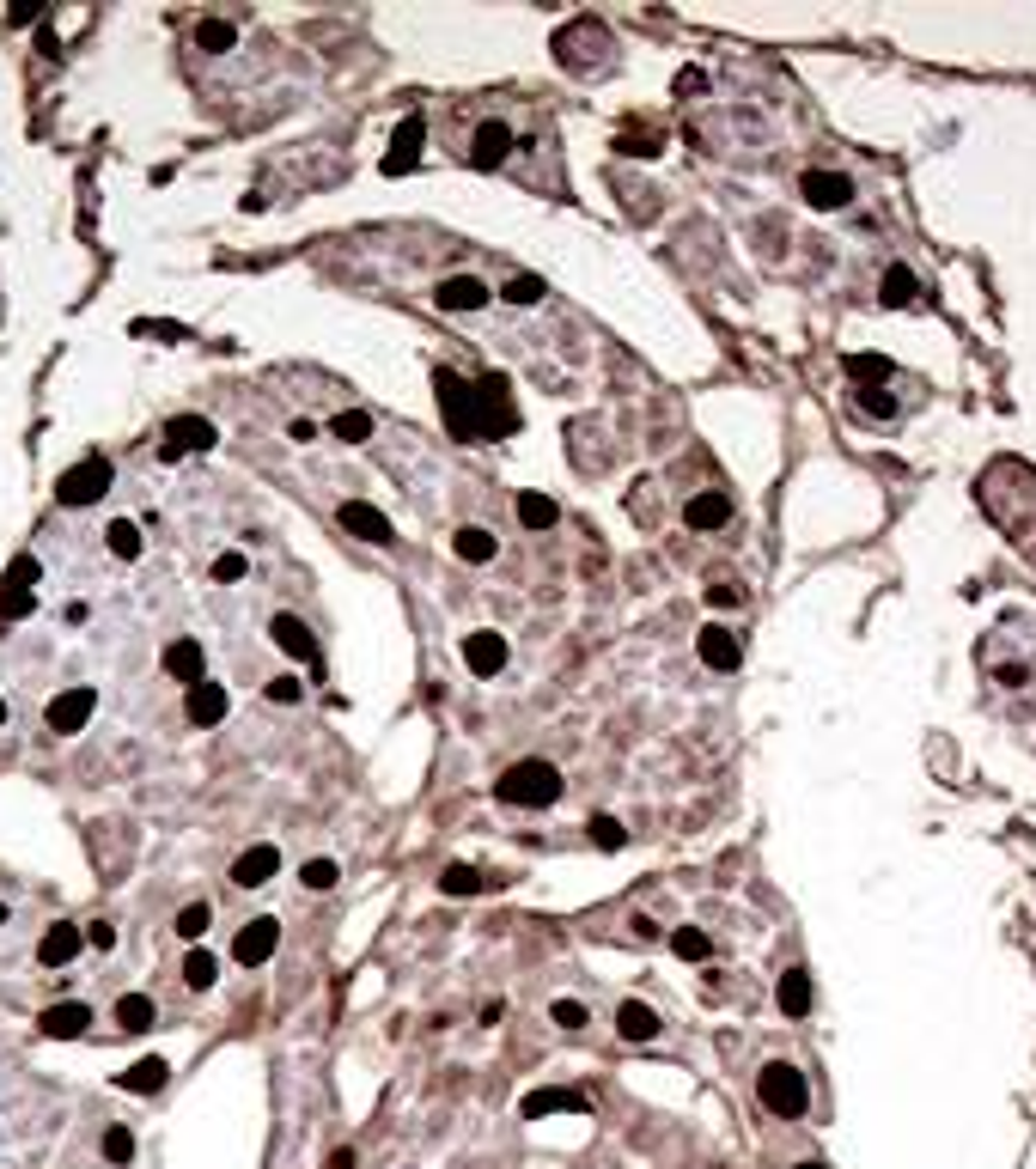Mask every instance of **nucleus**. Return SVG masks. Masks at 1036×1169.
<instances>
[{
  "instance_id": "nucleus-26",
  "label": "nucleus",
  "mask_w": 1036,
  "mask_h": 1169,
  "mask_svg": "<svg viewBox=\"0 0 1036 1169\" xmlns=\"http://www.w3.org/2000/svg\"><path fill=\"white\" fill-rule=\"evenodd\" d=\"M165 670H171L183 688H195V682H201V645H195V639H177V645L165 652Z\"/></svg>"
},
{
  "instance_id": "nucleus-41",
  "label": "nucleus",
  "mask_w": 1036,
  "mask_h": 1169,
  "mask_svg": "<svg viewBox=\"0 0 1036 1169\" xmlns=\"http://www.w3.org/2000/svg\"><path fill=\"white\" fill-rule=\"evenodd\" d=\"M104 1158H110V1164H128V1158H134V1133H128V1127H110V1133H104Z\"/></svg>"
},
{
  "instance_id": "nucleus-22",
  "label": "nucleus",
  "mask_w": 1036,
  "mask_h": 1169,
  "mask_svg": "<svg viewBox=\"0 0 1036 1169\" xmlns=\"http://www.w3.org/2000/svg\"><path fill=\"white\" fill-rule=\"evenodd\" d=\"M268 633H275V645H281L287 658H317V639H311V627H305L299 615H275Z\"/></svg>"
},
{
  "instance_id": "nucleus-16",
  "label": "nucleus",
  "mask_w": 1036,
  "mask_h": 1169,
  "mask_svg": "<svg viewBox=\"0 0 1036 1169\" xmlns=\"http://www.w3.org/2000/svg\"><path fill=\"white\" fill-rule=\"evenodd\" d=\"M79 938H85V932H79L73 920H55V926L43 932V944H37V963H43V969H61V963H73V957H79Z\"/></svg>"
},
{
  "instance_id": "nucleus-11",
  "label": "nucleus",
  "mask_w": 1036,
  "mask_h": 1169,
  "mask_svg": "<svg viewBox=\"0 0 1036 1169\" xmlns=\"http://www.w3.org/2000/svg\"><path fill=\"white\" fill-rule=\"evenodd\" d=\"M805 201L824 207V213H836V207L854 201V183H848L842 171H805Z\"/></svg>"
},
{
  "instance_id": "nucleus-8",
  "label": "nucleus",
  "mask_w": 1036,
  "mask_h": 1169,
  "mask_svg": "<svg viewBox=\"0 0 1036 1169\" xmlns=\"http://www.w3.org/2000/svg\"><path fill=\"white\" fill-rule=\"evenodd\" d=\"M275 944H281V926L262 914V920H250V926L232 938V957H238L244 969H256V963H268V957H275Z\"/></svg>"
},
{
  "instance_id": "nucleus-47",
  "label": "nucleus",
  "mask_w": 1036,
  "mask_h": 1169,
  "mask_svg": "<svg viewBox=\"0 0 1036 1169\" xmlns=\"http://www.w3.org/2000/svg\"><path fill=\"white\" fill-rule=\"evenodd\" d=\"M738 597H744V591H738V584H708V603H720V609H732V603H738Z\"/></svg>"
},
{
  "instance_id": "nucleus-10",
  "label": "nucleus",
  "mask_w": 1036,
  "mask_h": 1169,
  "mask_svg": "<svg viewBox=\"0 0 1036 1169\" xmlns=\"http://www.w3.org/2000/svg\"><path fill=\"white\" fill-rule=\"evenodd\" d=\"M220 433H214V421H201V415H183V421H171L165 427V457H189V451H207Z\"/></svg>"
},
{
  "instance_id": "nucleus-14",
  "label": "nucleus",
  "mask_w": 1036,
  "mask_h": 1169,
  "mask_svg": "<svg viewBox=\"0 0 1036 1169\" xmlns=\"http://www.w3.org/2000/svg\"><path fill=\"white\" fill-rule=\"evenodd\" d=\"M464 664H470L476 676H500V670H506V639L488 633V627L470 633V639H464Z\"/></svg>"
},
{
  "instance_id": "nucleus-39",
  "label": "nucleus",
  "mask_w": 1036,
  "mask_h": 1169,
  "mask_svg": "<svg viewBox=\"0 0 1036 1169\" xmlns=\"http://www.w3.org/2000/svg\"><path fill=\"white\" fill-rule=\"evenodd\" d=\"M549 1018H555L561 1030H586V1024H592V1011H586L580 999H555V1005H549Z\"/></svg>"
},
{
  "instance_id": "nucleus-40",
  "label": "nucleus",
  "mask_w": 1036,
  "mask_h": 1169,
  "mask_svg": "<svg viewBox=\"0 0 1036 1169\" xmlns=\"http://www.w3.org/2000/svg\"><path fill=\"white\" fill-rule=\"evenodd\" d=\"M336 877H342V871H336V859H311V865L299 871V883H305V889H329Z\"/></svg>"
},
{
  "instance_id": "nucleus-27",
  "label": "nucleus",
  "mask_w": 1036,
  "mask_h": 1169,
  "mask_svg": "<svg viewBox=\"0 0 1036 1169\" xmlns=\"http://www.w3.org/2000/svg\"><path fill=\"white\" fill-rule=\"evenodd\" d=\"M775 999H781V1011H787V1018H805V1011H811V975H805V969H787Z\"/></svg>"
},
{
  "instance_id": "nucleus-6",
  "label": "nucleus",
  "mask_w": 1036,
  "mask_h": 1169,
  "mask_svg": "<svg viewBox=\"0 0 1036 1169\" xmlns=\"http://www.w3.org/2000/svg\"><path fill=\"white\" fill-rule=\"evenodd\" d=\"M433 390H439V409H445V427L458 433V439H470V384L458 378V372H433Z\"/></svg>"
},
{
  "instance_id": "nucleus-46",
  "label": "nucleus",
  "mask_w": 1036,
  "mask_h": 1169,
  "mask_svg": "<svg viewBox=\"0 0 1036 1169\" xmlns=\"http://www.w3.org/2000/svg\"><path fill=\"white\" fill-rule=\"evenodd\" d=\"M268 700H281V706L299 700V682H293V676H275V682H268Z\"/></svg>"
},
{
  "instance_id": "nucleus-18",
  "label": "nucleus",
  "mask_w": 1036,
  "mask_h": 1169,
  "mask_svg": "<svg viewBox=\"0 0 1036 1169\" xmlns=\"http://www.w3.org/2000/svg\"><path fill=\"white\" fill-rule=\"evenodd\" d=\"M702 664L708 670H738L744 664V645L732 627H702Z\"/></svg>"
},
{
  "instance_id": "nucleus-32",
  "label": "nucleus",
  "mask_w": 1036,
  "mask_h": 1169,
  "mask_svg": "<svg viewBox=\"0 0 1036 1169\" xmlns=\"http://www.w3.org/2000/svg\"><path fill=\"white\" fill-rule=\"evenodd\" d=\"M915 299H921V281L909 268H891L885 274V305H915Z\"/></svg>"
},
{
  "instance_id": "nucleus-43",
  "label": "nucleus",
  "mask_w": 1036,
  "mask_h": 1169,
  "mask_svg": "<svg viewBox=\"0 0 1036 1169\" xmlns=\"http://www.w3.org/2000/svg\"><path fill=\"white\" fill-rule=\"evenodd\" d=\"M592 841H598V847H622V841H628V828H622L616 816H598V822H592Z\"/></svg>"
},
{
  "instance_id": "nucleus-31",
  "label": "nucleus",
  "mask_w": 1036,
  "mask_h": 1169,
  "mask_svg": "<svg viewBox=\"0 0 1036 1169\" xmlns=\"http://www.w3.org/2000/svg\"><path fill=\"white\" fill-rule=\"evenodd\" d=\"M104 537H110V555H116V561H134V555L146 549V543H140V525H128V518H116Z\"/></svg>"
},
{
  "instance_id": "nucleus-7",
  "label": "nucleus",
  "mask_w": 1036,
  "mask_h": 1169,
  "mask_svg": "<svg viewBox=\"0 0 1036 1169\" xmlns=\"http://www.w3.org/2000/svg\"><path fill=\"white\" fill-rule=\"evenodd\" d=\"M92 706H98V694H92V688H61V694L49 700V731H61V737H73V731H85V719H92Z\"/></svg>"
},
{
  "instance_id": "nucleus-3",
  "label": "nucleus",
  "mask_w": 1036,
  "mask_h": 1169,
  "mask_svg": "<svg viewBox=\"0 0 1036 1169\" xmlns=\"http://www.w3.org/2000/svg\"><path fill=\"white\" fill-rule=\"evenodd\" d=\"M512 427V403H506V384L500 378H482L470 384V439H500Z\"/></svg>"
},
{
  "instance_id": "nucleus-50",
  "label": "nucleus",
  "mask_w": 1036,
  "mask_h": 1169,
  "mask_svg": "<svg viewBox=\"0 0 1036 1169\" xmlns=\"http://www.w3.org/2000/svg\"><path fill=\"white\" fill-rule=\"evenodd\" d=\"M0 926H6V902H0Z\"/></svg>"
},
{
  "instance_id": "nucleus-2",
  "label": "nucleus",
  "mask_w": 1036,
  "mask_h": 1169,
  "mask_svg": "<svg viewBox=\"0 0 1036 1169\" xmlns=\"http://www.w3.org/2000/svg\"><path fill=\"white\" fill-rule=\"evenodd\" d=\"M756 1097H763V1109H775L781 1121H799V1115L811 1109V1091H805V1072H799V1066H763Z\"/></svg>"
},
{
  "instance_id": "nucleus-23",
  "label": "nucleus",
  "mask_w": 1036,
  "mask_h": 1169,
  "mask_svg": "<svg viewBox=\"0 0 1036 1169\" xmlns=\"http://www.w3.org/2000/svg\"><path fill=\"white\" fill-rule=\"evenodd\" d=\"M616 1036H622V1042H653V1036H659V1011L641 1005V999L616 1005Z\"/></svg>"
},
{
  "instance_id": "nucleus-44",
  "label": "nucleus",
  "mask_w": 1036,
  "mask_h": 1169,
  "mask_svg": "<svg viewBox=\"0 0 1036 1169\" xmlns=\"http://www.w3.org/2000/svg\"><path fill=\"white\" fill-rule=\"evenodd\" d=\"M195 37H201V49H232V30H226L220 18H201V30H195Z\"/></svg>"
},
{
  "instance_id": "nucleus-48",
  "label": "nucleus",
  "mask_w": 1036,
  "mask_h": 1169,
  "mask_svg": "<svg viewBox=\"0 0 1036 1169\" xmlns=\"http://www.w3.org/2000/svg\"><path fill=\"white\" fill-rule=\"evenodd\" d=\"M85 944H98V950H110V944H116V926H110V920H98V926L85 932Z\"/></svg>"
},
{
  "instance_id": "nucleus-13",
  "label": "nucleus",
  "mask_w": 1036,
  "mask_h": 1169,
  "mask_svg": "<svg viewBox=\"0 0 1036 1169\" xmlns=\"http://www.w3.org/2000/svg\"><path fill=\"white\" fill-rule=\"evenodd\" d=\"M275 871H281V853L262 841V847H244V853H238V865H232V883H238V889H262Z\"/></svg>"
},
{
  "instance_id": "nucleus-12",
  "label": "nucleus",
  "mask_w": 1036,
  "mask_h": 1169,
  "mask_svg": "<svg viewBox=\"0 0 1036 1169\" xmlns=\"http://www.w3.org/2000/svg\"><path fill=\"white\" fill-rule=\"evenodd\" d=\"M433 305H439V311H451V317H458V311H482V305H488V287H482L476 274H451V281H439Z\"/></svg>"
},
{
  "instance_id": "nucleus-28",
  "label": "nucleus",
  "mask_w": 1036,
  "mask_h": 1169,
  "mask_svg": "<svg viewBox=\"0 0 1036 1169\" xmlns=\"http://www.w3.org/2000/svg\"><path fill=\"white\" fill-rule=\"evenodd\" d=\"M561 1109L580 1115L586 1097H573V1091H537V1097H525V1115H531V1121H537V1115H561Z\"/></svg>"
},
{
  "instance_id": "nucleus-19",
  "label": "nucleus",
  "mask_w": 1036,
  "mask_h": 1169,
  "mask_svg": "<svg viewBox=\"0 0 1036 1169\" xmlns=\"http://www.w3.org/2000/svg\"><path fill=\"white\" fill-rule=\"evenodd\" d=\"M506 152H512V128H506V122H482V128H476V140H470V165H482V171H488V165H500Z\"/></svg>"
},
{
  "instance_id": "nucleus-36",
  "label": "nucleus",
  "mask_w": 1036,
  "mask_h": 1169,
  "mask_svg": "<svg viewBox=\"0 0 1036 1169\" xmlns=\"http://www.w3.org/2000/svg\"><path fill=\"white\" fill-rule=\"evenodd\" d=\"M671 950H677L683 963H702V957L714 950V938H708V932H695V926H683V932H671Z\"/></svg>"
},
{
  "instance_id": "nucleus-5",
  "label": "nucleus",
  "mask_w": 1036,
  "mask_h": 1169,
  "mask_svg": "<svg viewBox=\"0 0 1036 1169\" xmlns=\"http://www.w3.org/2000/svg\"><path fill=\"white\" fill-rule=\"evenodd\" d=\"M31 609H37V561L18 555V561L6 567V584H0V621H18V615H31Z\"/></svg>"
},
{
  "instance_id": "nucleus-42",
  "label": "nucleus",
  "mask_w": 1036,
  "mask_h": 1169,
  "mask_svg": "<svg viewBox=\"0 0 1036 1169\" xmlns=\"http://www.w3.org/2000/svg\"><path fill=\"white\" fill-rule=\"evenodd\" d=\"M244 573H250V561H244V555H238V549H232V555H220V561H214V579H220V584H238V579H244Z\"/></svg>"
},
{
  "instance_id": "nucleus-21",
  "label": "nucleus",
  "mask_w": 1036,
  "mask_h": 1169,
  "mask_svg": "<svg viewBox=\"0 0 1036 1169\" xmlns=\"http://www.w3.org/2000/svg\"><path fill=\"white\" fill-rule=\"evenodd\" d=\"M336 518H342V525H348L354 537H366V543H397V537H390V518H384V512H372L366 500H348V506H342Z\"/></svg>"
},
{
  "instance_id": "nucleus-30",
  "label": "nucleus",
  "mask_w": 1036,
  "mask_h": 1169,
  "mask_svg": "<svg viewBox=\"0 0 1036 1169\" xmlns=\"http://www.w3.org/2000/svg\"><path fill=\"white\" fill-rule=\"evenodd\" d=\"M116 1024L122 1030H153V999L146 993H122L116 999Z\"/></svg>"
},
{
  "instance_id": "nucleus-45",
  "label": "nucleus",
  "mask_w": 1036,
  "mask_h": 1169,
  "mask_svg": "<svg viewBox=\"0 0 1036 1169\" xmlns=\"http://www.w3.org/2000/svg\"><path fill=\"white\" fill-rule=\"evenodd\" d=\"M848 372H854V378H885V372H891V366H885V360H872V354H866V360H848Z\"/></svg>"
},
{
  "instance_id": "nucleus-20",
  "label": "nucleus",
  "mask_w": 1036,
  "mask_h": 1169,
  "mask_svg": "<svg viewBox=\"0 0 1036 1169\" xmlns=\"http://www.w3.org/2000/svg\"><path fill=\"white\" fill-rule=\"evenodd\" d=\"M726 518H732V500H726L720 488H708V494H695V500L683 506V525H689V531H720Z\"/></svg>"
},
{
  "instance_id": "nucleus-38",
  "label": "nucleus",
  "mask_w": 1036,
  "mask_h": 1169,
  "mask_svg": "<svg viewBox=\"0 0 1036 1169\" xmlns=\"http://www.w3.org/2000/svg\"><path fill=\"white\" fill-rule=\"evenodd\" d=\"M214 926V914H207V902H189L183 914H177V938H201Z\"/></svg>"
},
{
  "instance_id": "nucleus-15",
  "label": "nucleus",
  "mask_w": 1036,
  "mask_h": 1169,
  "mask_svg": "<svg viewBox=\"0 0 1036 1169\" xmlns=\"http://www.w3.org/2000/svg\"><path fill=\"white\" fill-rule=\"evenodd\" d=\"M183 706H189V725H220L226 706H232V694H226V682H207V676H201Z\"/></svg>"
},
{
  "instance_id": "nucleus-9",
  "label": "nucleus",
  "mask_w": 1036,
  "mask_h": 1169,
  "mask_svg": "<svg viewBox=\"0 0 1036 1169\" xmlns=\"http://www.w3.org/2000/svg\"><path fill=\"white\" fill-rule=\"evenodd\" d=\"M37 1030H43L49 1042H73V1036H85V1030H92V1005L61 999V1005H49V1011L37 1018Z\"/></svg>"
},
{
  "instance_id": "nucleus-37",
  "label": "nucleus",
  "mask_w": 1036,
  "mask_h": 1169,
  "mask_svg": "<svg viewBox=\"0 0 1036 1169\" xmlns=\"http://www.w3.org/2000/svg\"><path fill=\"white\" fill-rule=\"evenodd\" d=\"M439 889H445V896H470V889H482V871H476V865H445Z\"/></svg>"
},
{
  "instance_id": "nucleus-1",
  "label": "nucleus",
  "mask_w": 1036,
  "mask_h": 1169,
  "mask_svg": "<svg viewBox=\"0 0 1036 1169\" xmlns=\"http://www.w3.org/2000/svg\"><path fill=\"white\" fill-rule=\"evenodd\" d=\"M494 798L500 804H519V810H543V804H555L561 798V767L555 761H512L500 780H494Z\"/></svg>"
},
{
  "instance_id": "nucleus-17",
  "label": "nucleus",
  "mask_w": 1036,
  "mask_h": 1169,
  "mask_svg": "<svg viewBox=\"0 0 1036 1169\" xmlns=\"http://www.w3.org/2000/svg\"><path fill=\"white\" fill-rule=\"evenodd\" d=\"M421 140H427V122H421V116H403V128H397V146L384 152V171H390V177H403V171L421 159Z\"/></svg>"
},
{
  "instance_id": "nucleus-33",
  "label": "nucleus",
  "mask_w": 1036,
  "mask_h": 1169,
  "mask_svg": "<svg viewBox=\"0 0 1036 1169\" xmlns=\"http://www.w3.org/2000/svg\"><path fill=\"white\" fill-rule=\"evenodd\" d=\"M543 293H549V287H543L537 274H512V281L500 287V299H506V305H543Z\"/></svg>"
},
{
  "instance_id": "nucleus-4",
  "label": "nucleus",
  "mask_w": 1036,
  "mask_h": 1169,
  "mask_svg": "<svg viewBox=\"0 0 1036 1169\" xmlns=\"http://www.w3.org/2000/svg\"><path fill=\"white\" fill-rule=\"evenodd\" d=\"M104 488H110V464H104V457H85V464H73V470L61 476L55 500H61V506H92V500H104Z\"/></svg>"
},
{
  "instance_id": "nucleus-51",
  "label": "nucleus",
  "mask_w": 1036,
  "mask_h": 1169,
  "mask_svg": "<svg viewBox=\"0 0 1036 1169\" xmlns=\"http://www.w3.org/2000/svg\"><path fill=\"white\" fill-rule=\"evenodd\" d=\"M0 725H6V700H0Z\"/></svg>"
},
{
  "instance_id": "nucleus-34",
  "label": "nucleus",
  "mask_w": 1036,
  "mask_h": 1169,
  "mask_svg": "<svg viewBox=\"0 0 1036 1169\" xmlns=\"http://www.w3.org/2000/svg\"><path fill=\"white\" fill-rule=\"evenodd\" d=\"M183 981H189L195 993H207V987L220 981V963H214L207 950H189V963H183Z\"/></svg>"
},
{
  "instance_id": "nucleus-49",
  "label": "nucleus",
  "mask_w": 1036,
  "mask_h": 1169,
  "mask_svg": "<svg viewBox=\"0 0 1036 1169\" xmlns=\"http://www.w3.org/2000/svg\"><path fill=\"white\" fill-rule=\"evenodd\" d=\"M793 1169H824V1164H811V1158H805V1164H793Z\"/></svg>"
},
{
  "instance_id": "nucleus-29",
  "label": "nucleus",
  "mask_w": 1036,
  "mask_h": 1169,
  "mask_svg": "<svg viewBox=\"0 0 1036 1169\" xmlns=\"http://www.w3.org/2000/svg\"><path fill=\"white\" fill-rule=\"evenodd\" d=\"M561 518V506L549 500V494H519V525H531V531H549Z\"/></svg>"
},
{
  "instance_id": "nucleus-25",
  "label": "nucleus",
  "mask_w": 1036,
  "mask_h": 1169,
  "mask_svg": "<svg viewBox=\"0 0 1036 1169\" xmlns=\"http://www.w3.org/2000/svg\"><path fill=\"white\" fill-rule=\"evenodd\" d=\"M451 549H458V561H470V567H482V561H494V555H500V543H494V531H482V525H464Z\"/></svg>"
},
{
  "instance_id": "nucleus-24",
  "label": "nucleus",
  "mask_w": 1036,
  "mask_h": 1169,
  "mask_svg": "<svg viewBox=\"0 0 1036 1169\" xmlns=\"http://www.w3.org/2000/svg\"><path fill=\"white\" fill-rule=\"evenodd\" d=\"M165 1072H171V1066H165L159 1054H146V1060H134L128 1072H116V1085H122V1091H140V1097H153V1091H165Z\"/></svg>"
},
{
  "instance_id": "nucleus-35",
  "label": "nucleus",
  "mask_w": 1036,
  "mask_h": 1169,
  "mask_svg": "<svg viewBox=\"0 0 1036 1169\" xmlns=\"http://www.w3.org/2000/svg\"><path fill=\"white\" fill-rule=\"evenodd\" d=\"M329 433H336V439H348V445H360V439L372 433V415H366V409H348V415H336V421H329Z\"/></svg>"
}]
</instances>
